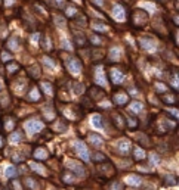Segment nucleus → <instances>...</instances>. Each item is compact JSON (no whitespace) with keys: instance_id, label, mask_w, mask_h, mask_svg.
I'll list each match as a JSON object with an SVG mask.
<instances>
[{"instance_id":"obj_1","label":"nucleus","mask_w":179,"mask_h":190,"mask_svg":"<svg viewBox=\"0 0 179 190\" xmlns=\"http://www.w3.org/2000/svg\"><path fill=\"white\" fill-rule=\"evenodd\" d=\"M67 66H68V69L73 72V74H79L80 72V69H82V63H80V61L79 59H74V58H71L68 62H67Z\"/></svg>"},{"instance_id":"obj_2","label":"nucleus","mask_w":179,"mask_h":190,"mask_svg":"<svg viewBox=\"0 0 179 190\" xmlns=\"http://www.w3.org/2000/svg\"><path fill=\"white\" fill-rule=\"evenodd\" d=\"M42 122L40 121H28L27 124H25V128L31 133V134H34V133H39L40 130H42Z\"/></svg>"},{"instance_id":"obj_3","label":"nucleus","mask_w":179,"mask_h":190,"mask_svg":"<svg viewBox=\"0 0 179 190\" xmlns=\"http://www.w3.org/2000/svg\"><path fill=\"white\" fill-rule=\"evenodd\" d=\"M127 102H129V94H126V93H116L114 94V103L117 106H123Z\"/></svg>"},{"instance_id":"obj_4","label":"nucleus","mask_w":179,"mask_h":190,"mask_svg":"<svg viewBox=\"0 0 179 190\" xmlns=\"http://www.w3.org/2000/svg\"><path fill=\"white\" fill-rule=\"evenodd\" d=\"M76 150L79 152V155L83 158V159H89V152L86 149V144L83 141H77L76 143Z\"/></svg>"},{"instance_id":"obj_5","label":"nucleus","mask_w":179,"mask_h":190,"mask_svg":"<svg viewBox=\"0 0 179 190\" xmlns=\"http://www.w3.org/2000/svg\"><path fill=\"white\" fill-rule=\"evenodd\" d=\"M117 149H119V152H120V153H123V155H127L129 152H130V141H129V140H121V141L119 143Z\"/></svg>"},{"instance_id":"obj_6","label":"nucleus","mask_w":179,"mask_h":190,"mask_svg":"<svg viewBox=\"0 0 179 190\" xmlns=\"http://www.w3.org/2000/svg\"><path fill=\"white\" fill-rule=\"evenodd\" d=\"M110 78H111V81L113 83H116V84H120L121 81H123V78H124V75L121 74V72H119V71H110Z\"/></svg>"},{"instance_id":"obj_7","label":"nucleus","mask_w":179,"mask_h":190,"mask_svg":"<svg viewBox=\"0 0 179 190\" xmlns=\"http://www.w3.org/2000/svg\"><path fill=\"white\" fill-rule=\"evenodd\" d=\"M89 93H90V97H92L93 100H99V99L104 97V90H102V89H98V87L90 89Z\"/></svg>"},{"instance_id":"obj_8","label":"nucleus","mask_w":179,"mask_h":190,"mask_svg":"<svg viewBox=\"0 0 179 190\" xmlns=\"http://www.w3.org/2000/svg\"><path fill=\"white\" fill-rule=\"evenodd\" d=\"M141 177L139 175H129L127 177V183L129 184H132V186H138V184H141Z\"/></svg>"},{"instance_id":"obj_9","label":"nucleus","mask_w":179,"mask_h":190,"mask_svg":"<svg viewBox=\"0 0 179 190\" xmlns=\"http://www.w3.org/2000/svg\"><path fill=\"white\" fill-rule=\"evenodd\" d=\"M34 156L36 158H39V159H45L46 156H48V152H46V149H37V150H36L34 152Z\"/></svg>"},{"instance_id":"obj_10","label":"nucleus","mask_w":179,"mask_h":190,"mask_svg":"<svg viewBox=\"0 0 179 190\" xmlns=\"http://www.w3.org/2000/svg\"><path fill=\"white\" fill-rule=\"evenodd\" d=\"M114 15H116V18H117V19H120V21H123V19L126 18V15L123 13V9H121L120 6L114 8Z\"/></svg>"},{"instance_id":"obj_11","label":"nucleus","mask_w":179,"mask_h":190,"mask_svg":"<svg viewBox=\"0 0 179 190\" xmlns=\"http://www.w3.org/2000/svg\"><path fill=\"white\" fill-rule=\"evenodd\" d=\"M139 43H141V46L144 47V49H151L154 44H153V42L151 40H147V39H141L139 40Z\"/></svg>"},{"instance_id":"obj_12","label":"nucleus","mask_w":179,"mask_h":190,"mask_svg":"<svg viewBox=\"0 0 179 190\" xmlns=\"http://www.w3.org/2000/svg\"><path fill=\"white\" fill-rule=\"evenodd\" d=\"M90 140H92V144H95L96 147H99V146L102 144V139H101L99 136H96V134H92V136H90Z\"/></svg>"},{"instance_id":"obj_13","label":"nucleus","mask_w":179,"mask_h":190,"mask_svg":"<svg viewBox=\"0 0 179 190\" xmlns=\"http://www.w3.org/2000/svg\"><path fill=\"white\" fill-rule=\"evenodd\" d=\"M92 124L96 127V128H101L102 127V122H101V117L99 115H93L92 117Z\"/></svg>"},{"instance_id":"obj_14","label":"nucleus","mask_w":179,"mask_h":190,"mask_svg":"<svg viewBox=\"0 0 179 190\" xmlns=\"http://www.w3.org/2000/svg\"><path fill=\"white\" fill-rule=\"evenodd\" d=\"M6 177H9V178H15V177H16V170H15L13 167H9V168L6 170Z\"/></svg>"},{"instance_id":"obj_15","label":"nucleus","mask_w":179,"mask_h":190,"mask_svg":"<svg viewBox=\"0 0 179 190\" xmlns=\"http://www.w3.org/2000/svg\"><path fill=\"white\" fill-rule=\"evenodd\" d=\"M132 109H133L135 112H139V110L142 109V103H139V102H133V103H132Z\"/></svg>"},{"instance_id":"obj_16","label":"nucleus","mask_w":179,"mask_h":190,"mask_svg":"<svg viewBox=\"0 0 179 190\" xmlns=\"http://www.w3.org/2000/svg\"><path fill=\"white\" fill-rule=\"evenodd\" d=\"M135 153H136V158H138V159H139V158H141V159H145V153H144V150L136 149V150H135Z\"/></svg>"},{"instance_id":"obj_17","label":"nucleus","mask_w":179,"mask_h":190,"mask_svg":"<svg viewBox=\"0 0 179 190\" xmlns=\"http://www.w3.org/2000/svg\"><path fill=\"white\" fill-rule=\"evenodd\" d=\"M11 140H12L13 143H18V141L21 140V134H18V133H13V134H11Z\"/></svg>"},{"instance_id":"obj_18","label":"nucleus","mask_w":179,"mask_h":190,"mask_svg":"<svg viewBox=\"0 0 179 190\" xmlns=\"http://www.w3.org/2000/svg\"><path fill=\"white\" fill-rule=\"evenodd\" d=\"M42 86H43V90H45L48 94H52V89H50V84H49V83H43Z\"/></svg>"},{"instance_id":"obj_19","label":"nucleus","mask_w":179,"mask_h":190,"mask_svg":"<svg viewBox=\"0 0 179 190\" xmlns=\"http://www.w3.org/2000/svg\"><path fill=\"white\" fill-rule=\"evenodd\" d=\"M92 159H93V161H101V159H105V156L101 155V153H95V155L92 156Z\"/></svg>"},{"instance_id":"obj_20","label":"nucleus","mask_w":179,"mask_h":190,"mask_svg":"<svg viewBox=\"0 0 179 190\" xmlns=\"http://www.w3.org/2000/svg\"><path fill=\"white\" fill-rule=\"evenodd\" d=\"M11 59H12V58H11L8 53H2V61H3V62H9Z\"/></svg>"},{"instance_id":"obj_21","label":"nucleus","mask_w":179,"mask_h":190,"mask_svg":"<svg viewBox=\"0 0 179 190\" xmlns=\"http://www.w3.org/2000/svg\"><path fill=\"white\" fill-rule=\"evenodd\" d=\"M2 146H3V139L0 137V147H2Z\"/></svg>"}]
</instances>
